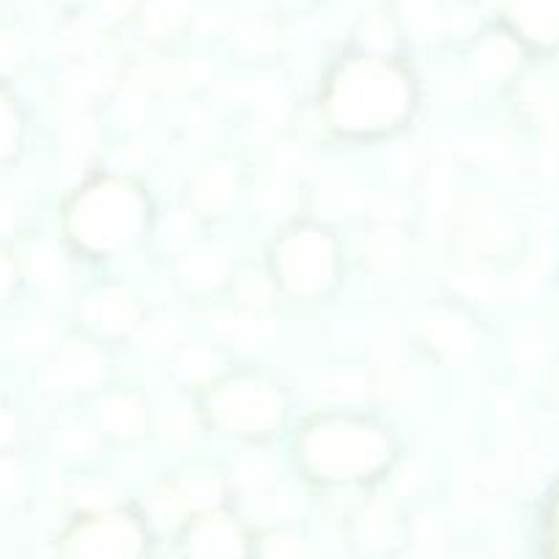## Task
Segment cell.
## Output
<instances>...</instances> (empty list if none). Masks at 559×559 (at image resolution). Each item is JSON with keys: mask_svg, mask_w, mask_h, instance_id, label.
<instances>
[{"mask_svg": "<svg viewBox=\"0 0 559 559\" xmlns=\"http://www.w3.org/2000/svg\"><path fill=\"white\" fill-rule=\"evenodd\" d=\"M406 80L381 63H352L332 91V112L348 129H379L406 110Z\"/></svg>", "mask_w": 559, "mask_h": 559, "instance_id": "1", "label": "cell"}, {"mask_svg": "<svg viewBox=\"0 0 559 559\" xmlns=\"http://www.w3.org/2000/svg\"><path fill=\"white\" fill-rule=\"evenodd\" d=\"M310 466L326 477H359L379 469L386 455L384 439L352 423H326L305 444Z\"/></svg>", "mask_w": 559, "mask_h": 559, "instance_id": "2", "label": "cell"}, {"mask_svg": "<svg viewBox=\"0 0 559 559\" xmlns=\"http://www.w3.org/2000/svg\"><path fill=\"white\" fill-rule=\"evenodd\" d=\"M146 530L127 513H96L78 521L58 546V559H146Z\"/></svg>", "mask_w": 559, "mask_h": 559, "instance_id": "3", "label": "cell"}, {"mask_svg": "<svg viewBox=\"0 0 559 559\" xmlns=\"http://www.w3.org/2000/svg\"><path fill=\"white\" fill-rule=\"evenodd\" d=\"M140 225V201L132 190L118 185L91 190L78 203L72 228L80 241L94 250H110L123 245Z\"/></svg>", "mask_w": 559, "mask_h": 559, "instance_id": "4", "label": "cell"}, {"mask_svg": "<svg viewBox=\"0 0 559 559\" xmlns=\"http://www.w3.org/2000/svg\"><path fill=\"white\" fill-rule=\"evenodd\" d=\"M185 559H250L252 546L245 526L223 510H206L190 521L181 537Z\"/></svg>", "mask_w": 559, "mask_h": 559, "instance_id": "5", "label": "cell"}, {"mask_svg": "<svg viewBox=\"0 0 559 559\" xmlns=\"http://www.w3.org/2000/svg\"><path fill=\"white\" fill-rule=\"evenodd\" d=\"M283 274L297 292H316L332 274V245L319 230H299L283 245Z\"/></svg>", "mask_w": 559, "mask_h": 559, "instance_id": "6", "label": "cell"}, {"mask_svg": "<svg viewBox=\"0 0 559 559\" xmlns=\"http://www.w3.org/2000/svg\"><path fill=\"white\" fill-rule=\"evenodd\" d=\"M280 408L283 403H280L277 392L258 381H239L217 397L219 419L228 428H239V431L269 428L280 417Z\"/></svg>", "mask_w": 559, "mask_h": 559, "instance_id": "7", "label": "cell"}, {"mask_svg": "<svg viewBox=\"0 0 559 559\" xmlns=\"http://www.w3.org/2000/svg\"><path fill=\"white\" fill-rule=\"evenodd\" d=\"M352 540L365 559L392 557L403 540V521L395 504L386 499H373L365 504L354 515Z\"/></svg>", "mask_w": 559, "mask_h": 559, "instance_id": "8", "label": "cell"}, {"mask_svg": "<svg viewBox=\"0 0 559 559\" xmlns=\"http://www.w3.org/2000/svg\"><path fill=\"white\" fill-rule=\"evenodd\" d=\"M515 31L537 47L559 45V0H508Z\"/></svg>", "mask_w": 559, "mask_h": 559, "instance_id": "9", "label": "cell"}, {"mask_svg": "<svg viewBox=\"0 0 559 559\" xmlns=\"http://www.w3.org/2000/svg\"><path fill=\"white\" fill-rule=\"evenodd\" d=\"M138 316L134 302L118 288H105V292L96 294L91 299L88 310H85V319L102 332H121L123 326H129Z\"/></svg>", "mask_w": 559, "mask_h": 559, "instance_id": "10", "label": "cell"}, {"mask_svg": "<svg viewBox=\"0 0 559 559\" xmlns=\"http://www.w3.org/2000/svg\"><path fill=\"white\" fill-rule=\"evenodd\" d=\"M519 67V47L504 36L483 41L475 56V69L483 80H504Z\"/></svg>", "mask_w": 559, "mask_h": 559, "instance_id": "11", "label": "cell"}, {"mask_svg": "<svg viewBox=\"0 0 559 559\" xmlns=\"http://www.w3.org/2000/svg\"><path fill=\"white\" fill-rule=\"evenodd\" d=\"M255 559H316L313 546L305 535L294 530H272L252 548Z\"/></svg>", "mask_w": 559, "mask_h": 559, "instance_id": "12", "label": "cell"}, {"mask_svg": "<svg viewBox=\"0 0 559 559\" xmlns=\"http://www.w3.org/2000/svg\"><path fill=\"white\" fill-rule=\"evenodd\" d=\"M426 337L437 352L448 357H466L472 348V335L466 324L453 316H433L426 324Z\"/></svg>", "mask_w": 559, "mask_h": 559, "instance_id": "13", "label": "cell"}, {"mask_svg": "<svg viewBox=\"0 0 559 559\" xmlns=\"http://www.w3.org/2000/svg\"><path fill=\"white\" fill-rule=\"evenodd\" d=\"M102 373V362L88 346H72L58 359L56 376L67 386H91Z\"/></svg>", "mask_w": 559, "mask_h": 559, "instance_id": "14", "label": "cell"}, {"mask_svg": "<svg viewBox=\"0 0 559 559\" xmlns=\"http://www.w3.org/2000/svg\"><path fill=\"white\" fill-rule=\"evenodd\" d=\"M102 423L118 437H134L143 428V406L129 395L107 397L102 406Z\"/></svg>", "mask_w": 559, "mask_h": 559, "instance_id": "15", "label": "cell"}, {"mask_svg": "<svg viewBox=\"0 0 559 559\" xmlns=\"http://www.w3.org/2000/svg\"><path fill=\"white\" fill-rule=\"evenodd\" d=\"M230 192H234V179L225 168H212L203 174L195 185V201L198 206L206 212H219L230 203Z\"/></svg>", "mask_w": 559, "mask_h": 559, "instance_id": "16", "label": "cell"}, {"mask_svg": "<svg viewBox=\"0 0 559 559\" xmlns=\"http://www.w3.org/2000/svg\"><path fill=\"white\" fill-rule=\"evenodd\" d=\"M187 20V0H152L146 12V31L152 36H170Z\"/></svg>", "mask_w": 559, "mask_h": 559, "instance_id": "17", "label": "cell"}, {"mask_svg": "<svg viewBox=\"0 0 559 559\" xmlns=\"http://www.w3.org/2000/svg\"><path fill=\"white\" fill-rule=\"evenodd\" d=\"M408 261V245L401 234H381L370 241V263L381 272H401Z\"/></svg>", "mask_w": 559, "mask_h": 559, "instance_id": "18", "label": "cell"}, {"mask_svg": "<svg viewBox=\"0 0 559 559\" xmlns=\"http://www.w3.org/2000/svg\"><path fill=\"white\" fill-rule=\"evenodd\" d=\"M219 330L225 337L236 343H245V346H261V343L272 341L274 330L272 321L266 319H250V316H239V319H225L219 321Z\"/></svg>", "mask_w": 559, "mask_h": 559, "instance_id": "19", "label": "cell"}, {"mask_svg": "<svg viewBox=\"0 0 559 559\" xmlns=\"http://www.w3.org/2000/svg\"><path fill=\"white\" fill-rule=\"evenodd\" d=\"M225 261L212 252H195L187 258L185 263V277L195 286H209V283H219L225 277Z\"/></svg>", "mask_w": 559, "mask_h": 559, "instance_id": "20", "label": "cell"}, {"mask_svg": "<svg viewBox=\"0 0 559 559\" xmlns=\"http://www.w3.org/2000/svg\"><path fill=\"white\" fill-rule=\"evenodd\" d=\"M526 102H530V110L535 112V118L543 127H554V121L559 116V96L554 94V85L535 83L530 96H526Z\"/></svg>", "mask_w": 559, "mask_h": 559, "instance_id": "21", "label": "cell"}, {"mask_svg": "<svg viewBox=\"0 0 559 559\" xmlns=\"http://www.w3.org/2000/svg\"><path fill=\"white\" fill-rule=\"evenodd\" d=\"M20 138V116L14 110L12 99L7 94H0V163L12 157L14 146Z\"/></svg>", "mask_w": 559, "mask_h": 559, "instance_id": "22", "label": "cell"}, {"mask_svg": "<svg viewBox=\"0 0 559 559\" xmlns=\"http://www.w3.org/2000/svg\"><path fill=\"white\" fill-rule=\"evenodd\" d=\"M406 14L408 25H412L414 31H419V34H433V31H439V25H442V17L437 14L431 0H408Z\"/></svg>", "mask_w": 559, "mask_h": 559, "instance_id": "23", "label": "cell"}, {"mask_svg": "<svg viewBox=\"0 0 559 559\" xmlns=\"http://www.w3.org/2000/svg\"><path fill=\"white\" fill-rule=\"evenodd\" d=\"M28 266L36 277H56L61 272V255L52 247H34L28 252Z\"/></svg>", "mask_w": 559, "mask_h": 559, "instance_id": "24", "label": "cell"}, {"mask_svg": "<svg viewBox=\"0 0 559 559\" xmlns=\"http://www.w3.org/2000/svg\"><path fill=\"white\" fill-rule=\"evenodd\" d=\"M163 426L165 439H168L170 444H181L190 437V417H187L185 408H170V412L165 414Z\"/></svg>", "mask_w": 559, "mask_h": 559, "instance_id": "25", "label": "cell"}, {"mask_svg": "<svg viewBox=\"0 0 559 559\" xmlns=\"http://www.w3.org/2000/svg\"><path fill=\"white\" fill-rule=\"evenodd\" d=\"M23 488V469L14 461L0 459V499H14Z\"/></svg>", "mask_w": 559, "mask_h": 559, "instance_id": "26", "label": "cell"}, {"mask_svg": "<svg viewBox=\"0 0 559 559\" xmlns=\"http://www.w3.org/2000/svg\"><path fill=\"white\" fill-rule=\"evenodd\" d=\"M365 45L370 47V50H390L392 47V31L390 25L384 23V20H370L368 25H365Z\"/></svg>", "mask_w": 559, "mask_h": 559, "instance_id": "27", "label": "cell"}, {"mask_svg": "<svg viewBox=\"0 0 559 559\" xmlns=\"http://www.w3.org/2000/svg\"><path fill=\"white\" fill-rule=\"evenodd\" d=\"M58 444H61L63 453H69V455H85L96 448L94 437H91L88 431H67Z\"/></svg>", "mask_w": 559, "mask_h": 559, "instance_id": "28", "label": "cell"}, {"mask_svg": "<svg viewBox=\"0 0 559 559\" xmlns=\"http://www.w3.org/2000/svg\"><path fill=\"white\" fill-rule=\"evenodd\" d=\"M546 554L548 559H559V497L551 504V513L546 521Z\"/></svg>", "mask_w": 559, "mask_h": 559, "instance_id": "29", "label": "cell"}, {"mask_svg": "<svg viewBox=\"0 0 559 559\" xmlns=\"http://www.w3.org/2000/svg\"><path fill=\"white\" fill-rule=\"evenodd\" d=\"M332 395H341V397H359L362 395V381L359 379H352V376H337L335 381H332Z\"/></svg>", "mask_w": 559, "mask_h": 559, "instance_id": "30", "label": "cell"}, {"mask_svg": "<svg viewBox=\"0 0 559 559\" xmlns=\"http://www.w3.org/2000/svg\"><path fill=\"white\" fill-rule=\"evenodd\" d=\"M14 266H12V261H9L7 255H0V302H3V299L9 297V294H12V288H14Z\"/></svg>", "mask_w": 559, "mask_h": 559, "instance_id": "31", "label": "cell"}, {"mask_svg": "<svg viewBox=\"0 0 559 559\" xmlns=\"http://www.w3.org/2000/svg\"><path fill=\"white\" fill-rule=\"evenodd\" d=\"M12 437H14V423L7 417V414H0V444L12 442Z\"/></svg>", "mask_w": 559, "mask_h": 559, "instance_id": "32", "label": "cell"}, {"mask_svg": "<svg viewBox=\"0 0 559 559\" xmlns=\"http://www.w3.org/2000/svg\"><path fill=\"white\" fill-rule=\"evenodd\" d=\"M554 395H557V401H559V373H557V381H554Z\"/></svg>", "mask_w": 559, "mask_h": 559, "instance_id": "33", "label": "cell"}]
</instances>
